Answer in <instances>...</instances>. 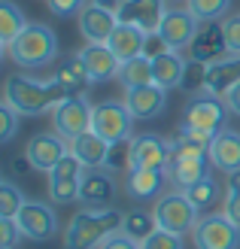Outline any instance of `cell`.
<instances>
[{
    "instance_id": "10",
    "label": "cell",
    "mask_w": 240,
    "mask_h": 249,
    "mask_svg": "<svg viewBox=\"0 0 240 249\" xmlns=\"http://www.w3.org/2000/svg\"><path fill=\"white\" fill-rule=\"evenodd\" d=\"M82 170H85L82 161L73 155V152H67L52 170L46 173V177H49V201L58 204V207L79 201V179H82Z\"/></svg>"
},
{
    "instance_id": "24",
    "label": "cell",
    "mask_w": 240,
    "mask_h": 249,
    "mask_svg": "<svg viewBox=\"0 0 240 249\" xmlns=\"http://www.w3.org/2000/svg\"><path fill=\"white\" fill-rule=\"evenodd\" d=\"M146 31H140V28H134V24H116V31L110 34V40H107V46L116 52V58L122 61H131V58H140L143 52H146Z\"/></svg>"
},
{
    "instance_id": "11",
    "label": "cell",
    "mask_w": 240,
    "mask_h": 249,
    "mask_svg": "<svg viewBox=\"0 0 240 249\" xmlns=\"http://www.w3.org/2000/svg\"><path fill=\"white\" fill-rule=\"evenodd\" d=\"M119 195L116 177L107 167H85L79 179V204L88 210H110Z\"/></svg>"
},
{
    "instance_id": "25",
    "label": "cell",
    "mask_w": 240,
    "mask_h": 249,
    "mask_svg": "<svg viewBox=\"0 0 240 249\" xmlns=\"http://www.w3.org/2000/svg\"><path fill=\"white\" fill-rule=\"evenodd\" d=\"M70 152L82 161V167H104L110 155V143L104 137H97L94 131H85L70 140Z\"/></svg>"
},
{
    "instance_id": "28",
    "label": "cell",
    "mask_w": 240,
    "mask_h": 249,
    "mask_svg": "<svg viewBox=\"0 0 240 249\" xmlns=\"http://www.w3.org/2000/svg\"><path fill=\"white\" fill-rule=\"evenodd\" d=\"M225 189H219V182H216V177L213 173H207V177H201L195 185H188L185 189V195H188V201L195 204V210L201 216H207L210 210H216L219 204H225V195H222Z\"/></svg>"
},
{
    "instance_id": "36",
    "label": "cell",
    "mask_w": 240,
    "mask_h": 249,
    "mask_svg": "<svg viewBox=\"0 0 240 249\" xmlns=\"http://www.w3.org/2000/svg\"><path fill=\"white\" fill-rule=\"evenodd\" d=\"M18 119H21V116H18L6 101L0 104V143H9L12 137L18 134Z\"/></svg>"
},
{
    "instance_id": "14",
    "label": "cell",
    "mask_w": 240,
    "mask_h": 249,
    "mask_svg": "<svg viewBox=\"0 0 240 249\" xmlns=\"http://www.w3.org/2000/svg\"><path fill=\"white\" fill-rule=\"evenodd\" d=\"M167 9V0H122L116 6V18L119 24H134L146 34H155Z\"/></svg>"
},
{
    "instance_id": "17",
    "label": "cell",
    "mask_w": 240,
    "mask_h": 249,
    "mask_svg": "<svg viewBox=\"0 0 240 249\" xmlns=\"http://www.w3.org/2000/svg\"><path fill=\"white\" fill-rule=\"evenodd\" d=\"M18 228L28 240H49L58 234V216L49 204H40V201H28L21 210H18Z\"/></svg>"
},
{
    "instance_id": "20",
    "label": "cell",
    "mask_w": 240,
    "mask_h": 249,
    "mask_svg": "<svg viewBox=\"0 0 240 249\" xmlns=\"http://www.w3.org/2000/svg\"><path fill=\"white\" fill-rule=\"evenodd\" d=\"M228 52V43H225V31H222V21H201V28L195 34L192 46H188V58L201 61V64H213Z\"/></svg>"
},
{
    "instance_id": "41",
    "label": "cell",
    "mask_w": 240,
    "mask_h": 249,
    "mask_svg": "<svg viewBox=\"0 0 240 249\" xmlns=\"http://www.w3.org/2000/svg\"><path fill=\"white\" fill-rule=\"evenodd\" d=\"M222 213L228 216L234 225L240 228V192H228L225 195V204H222Z\"/></svg>"
},
{
    "instance_id": "18",
    "label": "cell",
    "mask_w": 240,
    "mask_h": 249,
    "mask_svg": "<svg viewBox=\"0 0 240 249\" xmlns=\"http://www.w3.org/2000/svg\"><path fill=\"white\" fill-rule=\"evenodd\" d=\"M170 185V173L161 167H134L125 177V192L131 201H158Z\"/></svg>"
},
{
    "instance_id": "43",
    "label": "cell",
    "mask_w": 240,
    "mask_h": 249,
    "mask_svg": "<svg viewBox=\"0 0 240 249\" xmlns=\"http://www.w3.org/2000/svg\"><path fill=\"white\" fill-rule=\"evenodd\" d=\"M222 101H225V107H228V113L240 119V82H237V85H234V89H231L228 94H225V97H222Z\"/></svg>"
},
{
    "instance_id": "45",
    "label": "cell",
    "mask_w": 240,
    "mask_h": 249,
    "mask_svg": "<svg viewBox=\"0 0 240 249\" xmlns=\"http://www.w3.org/2000/svg\"><path fill=\"white\" fill-rule=\"evenodd\" d=\"M94 3H100V6H107V9H116L122 0H94Z\"/></svg>"
},
{
    "instance_id": "44",
    "label": "cell",
    "mask_w": 240,
    "mask_h": 249,
    "mask_svg": "<svg viewBox=\"0 0 240 249\" xmlns=\"http://www.w3.org/2000/svg\"><path fill=\"white\" fill-rule=\"evenodd\" d=\"M228 192H240V170H234V173L225 177V195Z\"/></svg>"
},
{
    "instance_id": "34",
    "label": "cell",
    "mask_w": 240,
    "mask_h": 249,
    "mask_svg": "<svg viewBox=\"0 0 240 249\" xmlns=\"http://www.w3.org/2000/svg\"><path fill=\"white\" fill-rule=\"evenodd\" d=\"M204 89H207V64L188 58L183 82H180V91H185V94H204Z\"/></svg>"
},
{
    "instance_id": "16",
    "label": "cell",
    "mask_w": 240,
    "mask_h": 249,
    "mask_svg": "<svg viewBox=\"0 0 240 249\" xmlns=\"http://www.w3.org/2000/svg\"><path fill=\"white\" fill-rule=\"evenodd\" d=\"M122 101L137 122H149V119H158L167 109V89H161L155 82L140 85V89H125Z\"/></svg>"
},
{
    "instance_id": "27",
    "label": "cell",
    "mask_w": 240,
    "mask_h": 249,
    "mask_svg": "<svg viewBox=\"0 0 240 249\" xmlns=\"http://www.w3.org/2000/svg\"><path fill=\"white\" fill-rule=\"evenodd\" d=\"M52 79L58 85H64L67 94H85V89L92 85V79H88V73H85V64H82V55L79 52H73L67 55L64 61H61V67L52 73Z\"/></svg>"
},
{
    "instance_id": "22",
    "label": "cell",
    "mask_w": 240,
    "mask_h": 249,
    "mask_svg": "<svg viewBox=\"0 0 240 249\" xmlns=\"http://www.w3.org/2000/svg\"><path fill=\"white\" fill-rule=\"evenodd\" d=\"M210 167L222 170L225 177L234 170H240V134L231 128H222L216 137L210 140Z\"/></svg>"
},
{
    "instance_id": "42",
    "label": "cell",
    "mask_w": 240,
    "mask_h": 249,
    "mask_svg": "<svg viewBox=\"0 0 240 249\" xmlns=\"http://www.w3.org/2000/svg\"><path fill=\"white\" fill-rule=\"evenodd\" d=\"M100 249H140V243H134L131 237H125V234H116V237H110Z\"/></svg>"
},
{
    "instance_id": "40",
    "label": "cell",
    "mask_w": 240,
    "mask_h": 249,
    "mask_svg": "<svg viewBox=\"0 0 240 249\" xmlns=\"http://www.w3.org/2000/svg\"><path fill=\"white\" fill-rule=\"evenodd\" d=\"M24 237L16 219H0V249H12Z\"/></svg>"
},
{
    "instance_id": "29",
    "label": "cell",
    "mask_w": 240,
    "mask_h": 249,
    "mask_svg": "<svg viewBox=\"0 0 240 249\" xmlns=\"http://www.w3.org/2000/svg\"><path fill=\"white\" fill-rule=\"evenodd\" d=\"M28 28V18H24V12L12 3V0H0V46L9 49L16 43V36Z\"/></svg>"
},
{
    "instance_id": "13",
    "label": "cell",
    "mask_w": 240,
    "mask_h": 249,
    "mask_svg": "<svg viewBox=\"0 0 240 249\" xmlns=\"http://www.w3.org/2000/svg\"><path fill=\"white\" fill-rule=\"evenodd\" d=\"M173 158V146L161 134H134L131 137V170L134 167H161L167 170Z\"/></svg>"
},
{
    "instance_id": "9",
    "label": "cell",
    "mask_w": 240,
    "mask_h": 249,
    "mask_svg": "<svg viewBox=\"0 0 240 249\" xmlns=\"http://www.w3.org/2000/svg\"><path fill=\"white\" fill-rule=\"evenodd\" d=\"M92 107L85 101V94H70L64 97L52 113V131H58L64 140H73V137H79L85 131H92Z\"/></svg>"
},
{
    "instance_id": "12",
    "label": "cell",
    "mask_w": 240,
    "mask_h": 249,
    "mask_svg": "<svg viewBox=\"0 0 240 249\" xmlns=\"http://www.w3.org/2000/svg\"><path fill=\"white\" fill-rule=\"evenodd\" d=\"M67 152H70V140H64L58 131H40L24 146V158L31 161L34 170H43V173L52 170Z\"/></svg>"
},
{
    "instance_id": "23",
    "label": "cell",
    "mask_w": 240,
    "mask_h": 249,
    "mask_svg": "<svg viewBox=\"0 0 240 249\" xmlns=\"http://www.w3.org/2000/svg\"><path fill=\"white\" fill-rule=\"evenodd\" d=\"M237 82H240V55H225L219 61H213V64H207V89H204V94L222 101Z\"/></svg>"
},
{
    "instance_id": "3",
    "label": "cell",
    "mask_w": 240,
    "mask_h": 249,
    "mask_svg": "<svg viewBox=\"0 0 240 249\" xmlns=\"http://www.w3.org/2000/svg\"><path fill=\"white\" fill-rule=\"evenodd\" d=\"M170 146H173V158L167 164L170 173V185L173 189L185 192L188 185H195L201 177H207V167H210V140H201V137L188 134L185 128H180L170 137Z\"/></svg>"
},
{
    "instance_id": "26",
    "label": "cell",
    "mask_w": 240,
    "mask_h": 249,
    "mask_svg": "<svg viewBox=\"0 0 240 249\" xmlns=\"http://www.w3.org/2000/svg\"><path fill=\"white\" fill-rule=\"evenodd\" d=\"M152 61V82L161 85V89H180L183 82V73H185V61L180 58V52H173V49H167V52H161Z\"/></svg>"
},
{
    "instance_id": "39",
    "label": "cell",
    "mask_w": 240,
    "mask_h": 249,
    "mask_svg": "<svg viewBox=\"0 0 240 249\" xmlns=\"http://www.w3.org/2000/svg\"><path fill=\"white\" fill-rule=\"evenodd\" d=\"M222 31H225L228 52H231V55H240V12H237V16L222 18Z\"/></svg>"
},
{
    "instance_id": "2",
    "label": "cell",
    "mask_w": 240,
    "mask_h": 249,
    "mask_svg": "<svg viewBox=\"0 0 240 249\" xmlns=\"http://www.w3.org/2000/svg\"><path fill=\"white\" fill-rule=\"evenodd\" d=\"M125 213L116 207L110 210H88L82 207L79 213H73V219L64 228V249H100L110 237L122 234Z\"/></svg>"
},
{
    "instance_id": "19",
    "label": "cell",
    "mask_w": 240,
    "mask_h": 249,
    "mask_svg": "<svg viewBox=\"0 0 240 249\" xmlns=\"http://www.w3.org/2000/svg\"><path fill=\"white\" fill-rule=\"evenodd\" d=\"M79 55H82V64H85V73L92 79V85H104L110 79H119L122 61L116 58V52L107 43H85V49Z\"/></svg>"
},
{
    "instance_id": "4",
    "label": "cell",
    "mask_w": 240,
    "mask_h": 249,
    "mask_svg": "<svg viewBox=\"0 0 240 249\" xmlns=\"http://www.w3.org/2000/svg\"><path fill=\"white\" fill-rule=\"evenodd\" d=\"M6 55L18 70H46L58 58V34L40 21L28 24L16 36V43L6 49Z\"/></svg>"
},
{
    "instance_id": "32",
    "label": "cell",
    "mask_w": 240,
    "mask_h": 249,
    "mask_svg": "<svg viewBox=\"0 0 240 249\" xmlns=\"http://www.w3.org/2000/svg\"><path fill=\"white\" fill-rule=\"evenodd\" d=\"M185 9L198 21H222L231 12V0H185Z\"/></svg>"
},
{
    "instance_id": "7",
    "label": "cell",
    "mask_w": 240,
    "mask_h": 249,
    "mask_svg": "<svg viewBox=\"0 0 240 249\" xmlns=\"http://www.w3.org/2000/svg\"><path fill=\"white\" fill-rule=\"evenodd\" d=\"M134 116L128 113L125 101H100L92 107V131L112 146V143H125L134 137Z\"/></svg>"
},
{
    "instance_id": "6",
    "label": "cell",
    "mask_w": 240,
    "mask_h": 249,
    "mask_svg": "<svg viewBox=\"0 0 240 249\" xmlns=\"http://www.w3.org/2000/svg\"><path fill=\"white\" fill-rule=\"evenodd\" d=\"M152 216H155V222H158L161 231L180 234V237L192 234L198 228V222H201V213L195 210V204L188 201V195L180 192V189L164 192L158 201L152 204Z\"/></svg>"
},
{
    "instance_id": "38",
    "label": "cell",
    "mask_w": 240,
    "mask_h": 249,
    "mask_svg": "<svg viewBox=\"0 0 240 249\" xmlns=\"http://www.w3.org/2000/svg\"><path fill=\"white\" fill-rule=\"evenodd\" d=\"M88 0H46V6L52 16L58 18H73V16H79V12L85 9Z\"/></svg>"
},
{
    "instance_id": "15",
    "label": "cell",
    "mask_w": 240,
    "mask_h": 249,
    "mask_svg": "<svg viewBox=\"0 0 240 249\" xmlns=\"http://www.w3.org/2000/svg\"><path fill=\"white\" fill-rule=\"evenodd\" d=\"M201 28V21L192 16L188 9H167L164 12V18L158 24V36L164 40V46L173 49V52H180V49H188L195 40V34Z\"/></svg>"
},
{
    "instance_id": "35",
    "label": "cell",
    "mask_w": 240,
    "mask_h": 249,
    "mask_svg": "<svg viewBox=\"0 0 240 249\" xmlns=\"http://www.w3.org/2000/svg\"><path fill=\"white\" fill-rule=\"evenodd\" d=\"M104 167H107V170H131V140H125V143H112Z\"/></svg>"
},
{
    "instance_id": "37",
    "label": "cell",
    "mask_w": 240,
    "mask_h": 249,
    "mask_svg": "<svg viewBox=\"0 0 240 249\" xmlns=\"http://www.w3.org/2000/svg\"><path fill=\"white\" fill-rule=\"evenodd\" d=\"M140 249H185V243H183L180 234H170V231H161L158 228L152 237H146L140 243Z\"/></svg>"
},
{
    "instance_id": "31",
    "label": "cell",
    "mask_w": 240,
    "mask_h": 249,
    "mask_svg": "<svg viewBox=\"0 0 240 249\" xmlns=\"http://www.w3.org/2000/svg\"><path fill=\"white\" fill-rule=\"evenodd\" d=\"M119 79H122L125 89H140V85H149V82H152V61H149L146 55L125 61Z\"/></svg>"
},
{
    "instance_id": "21",
    "label": "cell",
    "mask_w": 240,
    "mask_h": 249,
    "mask_svg": "<svg viewBox=\"0 0 240 249\" xmlns=\"http://www.w3.org/2000/svg\"><path fill=\"white\" fill-rule=\"evenodd\" d=\"M76 21H79V34L85 36V43H107L110 34L119 24L116 9H107V6L94 3V0L85 3V9L76 16Z\"/></svg>"
},
{
    "instance_id": "8",
    "label": "cell",
    "mask_w": 240,
    "mask_h": 249,
    "mask_svg": "<svg viewBox=\"0 0 240 249\" xmlns=\"http://www.w3.org/2000/svg\"><path fill=\"white\" fill-rule=\"evenodd\" d=\"M192 240L195 249H240V228L225 213H207L192 231Z\"/></svg>"
},
{
    "instance_id": "30",
    "label": "cell",
    "mask_w": 240,
    "mask_h": 249,
    "mask_svg": "<svg viewBox=\"0 0 240 249\" xmlns=\"http://www.w3.org/2000/svg\"><path fill=\"white\" fill-rule=\"evenodd\" d=\"M155 231H158V222L152 216V210H131V213H125L122 234L131 237L134 243H143L146 237H152Z\"/></svg>"
},
{
    "instance_id": "33",
    "label": "cell",
    "mask_w": 240,
    "mask_h": 249,
    "mask_svg": "<svg viewBox=\"0 0 240 249\" xmlns=\"http://www.w3.org/2000/svg\"><path fill=\"white\" fill-rule=\"evenodd\" d=\"M28 204L24 192L12 179H0V219H16L18 210Z\"/></svg>"
},
{
    "instance_id": "5",
    "label": "cell",
    "mask_w": 240,
    "mask_h": 249,
    "mask_svg": "<svg viewBox=\"0 0 240 249\" xmlns=\"http://www.w3.org/2000/svg\"><path fill=\"white\" fill-rule=\"evenodd\" d=\"M225 119H228V107L219 97H210V94H192V101L185 104V113H183V124L188 134L201 137V140H213L222 128H225Z\"/></svg>"
},
{
    "instance_id": "1",
    "label": "cell",
    "mask_w": 240,
    "mask_h": 249,
    "mask_svg": "<svg viewBox=\"0 0 240 249\" xmlns=\"http://www.w3.org/2000/svg\"><path fill=\"white\" fill-rule=\"evenodd\" d=\"M67 89L55 79H34L24 73H12L3 82V101L16 109L18 116H46L64 101Z\"/></svg>"
}]
</instances>
